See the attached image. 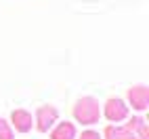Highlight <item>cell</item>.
Masks as SVG:
<instances>
[{"label":"cell","mask_w":149,"mask_h":139,"mask_svg":"<svg viewBox=\"0 0 149 139\" xmlns=\"http://www.w3.org/2000/svg\"><path fill=\"white\" fill-rule=\"evenodd\" d=\"M11 124L15 126V131L27 133V131H32V126H34V118L27 110H13L11 112Z\"/></svg>","instance_id":"cell-5"},{"label":"cell","mask_w":149,"mask_h":139,"mask_svg":"<svg viewBox=\"0 0 149 139\" xmlns=\"http://www.w3.org/2000/svg\"><path fill=\"white\" fill-rule=\"evenodd\" d=\"M126 128L132 131L134 135H139L136 139H149V126H147V122L143 120V118H139V116L130 118V122L126 124Z\"/></svg>","instance_id":"cell-7"},{"label":"cell","mask_w":149,"mask_h":139,"mask_svg":"<svg viewBox=\"0 0 149 139\" xmlns=\"http://www.w3.org/2000/svg\"><path fill=\"white\" fill-rule=\"evenodd\" d=\"M0 139H13V126L4 118H0Z\"/></svg>","instance_id":"cell-9"},{"label":"cell","mask_w":149,"mask_h":139,"mask_svg":"<svg viewBox=\"0 0 149 139\" xmlns=\"http://www.w3.org/2000/svg\"><path fill=\"white\" fill-rule=\"evenodd\" d=\"M74 118L80 124H95L101 118V105L95 97H82L74 105Z\"/></svg>","instance_id":"cell-1"},{"label":"cell","mask_w":149,"mask_h":139,"mask_svg":"<svg viewBox=\"0 0 149 139\" xmlns=\"http://www.w3.org/2000/svg\"><path fill=\"white\" fill-rule=\"evenodd\" d=\"M80 139H101V135H99L97 131H84L80 135Z\"/></svg>","instance_id":"cell-10"},{"label":"cell","mask_w":149,"mask_h":139,"mask_svg":"<svg viewBox=\"0 0 149 139\" xmlns=\"http://www.w3.org/2000/svg\"><path fill=\"white\" fill-rule=\"evenodd\" d=\"M105 139H136L132 131H128L126 126H107L105 128Z\"/></svg>","instance_id":"cell-8"},{"label":"cell","mask_w":149,"mask_h":139,"mask_svg":"<svg viewBox=\"0 0 149 139\" xmlns=\"http://www.w3.org/2000/svg\"><path fill=\"white\" fill-rule=\"evenodd\" d=\"M51 139H76V126L74 122H59L53 131H51Z\"/></svg>","instance_id":"cell-6"},{"label":"cell","mask_w":149,"mask_h":139,"mask_svg":"<svg viewBox=\"0 0 149 139\" xmlns=\"http://www.w3.org/2000/svg\"><path fill=\"white\" fill-rule=\"evenodd\" d=\"M103 114L109 122H120L128 116V105L124 103V99H118V97H111L107 99L105 105H103Z\"/></svg>","instance_id":"cell-3"},{"label":"cell","mask_w":149,"mask_h":139,"mask_svg":"<svg viewBox=\"0 0 149 139\" xmlns=\"http://www.w3.org/2000/svg\"><path fill=\"white\" fill-rule=\"evenodd\" d=\"M128 103L132 105V110L136 112H143L147 110V105H149V88L145 84H134L128 88Z\"/></svg>","instance_id":"cell-4"},{"label":"cell","mask_w":149,"mask_h":139,"mask_svg":"<svg viewBox=\"0 0 149 139\" xmlns=\"http://www.w3.org/2000/svg\"><path fill=\"white\" fill-rule=\"evenodd\" d=\"M59 120V110L55 105H40L36 110V120H34V124H36V128L40 133H46L48 128H53L55 126V122Z\"/></svg>","instance_id":"cell-2"}]
</instances>
